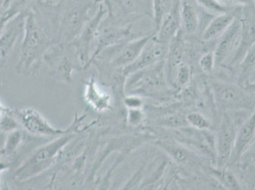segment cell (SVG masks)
<instances>
[{
    "label": "cell",
    "instance_id": "cell-1",
    "mask_svg": "<svg viewBox=\"0 0 255 190\" xmlns=\"http://www.w3.org/2000/svg\"><path fill=\"white\" fill-rule=\"evenodd\" d=\"M86 115L75 116L73 124L68 127L69 129L65 134L53 138V141H50L36 148L21 165L14 169L12 175L14 180L18 182H25L33 179L50 169L55 161L59 158L64 148L72 143L80 133Z\"/></svg>",
    "mask_w": 255,
    "mask_h": 190
},
{
    "label": "cell",
    "instance_id": "cell-2",
    "mask_svg": "<svg viewBox=\"0 0 255 190\" xmlns=\"http://www.w3.org/2000/svg\"><path fill=\"white\" fill-rule=\"evenodd\" d=\"M52 45V37L31 10L25 21L19 57L15 66L16 73L23 76L38 74L44 63V56Z\"/></svg>",
    "mask_w": 255,
    "mask_h": 190
},
{
    "label": "cell",
    "instance_id": "cell-3",
    "mask_svg": "<svg viewBox=\"0 0 255 190\" xmlns=\"http://www.w3.org/2000/svg\"><path fill=\"white\" fill-rule=\"evenodd\" d=\"M57 18L56 43H72L79 35L96 9L93 0H58L55 3Z\"/></svg>",
    "mask_w": 255,
    "mask_h": 190
},
{
    "label": "cell",
    "instance_id": "cell-4",
    "mask_svg": "<svg viewBox=\"0 0 255 190\" xmlns=\"http://www.w3.org/2000/svg\"><path fill=\"white\" fill-rule=\"evenodd\" d=\"M168 83L165 60L137 73L130 74L126 80V95H139L155 100L169 99L173 91Z\"/></svg>",
    "mask_w": 255,
    "mask_h": 190
},
{
    "label": "cell",
    "instance_id": "cell-5",
    "mask_svg": "<svg viewBox=\"0 0 255 190\" xmlns=\"http://www.w3.org/2000/svg\"><path fill=\"white\" fill-rule=\"evenodd\" d=\"M210 89L217 111H249L255 108V95L236 83L212 79Z\"/></svg>",
    "mask_w": 255,
    "mask_h": 190
},
{
    "label": "cell",
    "instance_id": "cell-6",
    "mask_svg": "<svg viewBox=\"0 0 255 190\" xmlns=\"http://www.w3.org/2000/svg\"><path fill=\"white\" fill-rule=\"evenodd\" d=\"M49 74L56 81L65 84L73 82L75 72L84 71L72 43H55L44 56Z\"/></svg>",
    "mask_w": 255,
    "mask_h": 190
},
{
    "label": "cell",
    "instance_id": "cell-7",
    "mask_svg": "<svg viewBox=\"0 0 255 190\" xmlns=\"http://www.w3.org/2000/svg\"><path fill=\"white\" fill-rule=\"evenodd\" d=\"M249 111H222L216 126V162L219 168L228 167L233 154L237 129L249 116Z\"/></svg>",
    "mask_w": 255,
    "mask_h": 190
},
{
    "label": "cell",
    "instance_id": "cell-8",
    "mask_svg": "<svg viewBox=\"0 0 255 190\" xmlns=\"http://www.w3.org/2000/svg\"><path fill=\"white\" fill-rule=\"evenodd\" d=\"M106 19L119 26L132 25L145 17H152V0H105Z\"/></svg>",
    "mask_w": 255,
    "mask_h": 190
},
{
    "label": "cell",
    "instance_id": "cell-9",
    "mask_svg": "<svg viewBox=\"0 0 255 190\" xmlns=\"http://www.w3.org/2000/svg\"><path fill=\"white\" fill-rule=\"evenodd\" d=\"M154 144L163 150L181 169L192 172L205 171L213 163L201 155L192 151L178 141L169 136H162L154 140Z\"/></svg>",
    "mask_w": 255,
    "mask_h": 190
},
{
    "label": "cell",
    "instance_id": "cell-10",
    "mask_svg": "<svg viewBox=\"0 0 255 190\" xmlns=\"http://www.w3.org/2000/svg\"><path fill=\"white\" fill-rule=\"evenodd\" d=\"M14 113L19 125L26 133L38 138H55L65 134L69 128H57L53 126L42 114L30 106L14 108Z\"/></svg>",
    "mask_w": 255,
    "mask_h": 190
},
{
    "label": "cell",
    "instance_id": "cell-11",
    "mask_svg": "<svg viewBox=\"0 0 255 190\" xmlns=\"http://www.w3.org/2000/svg\"><path fill=\"white\" fill-rule=\"evenodd\" d=\"M106 15L107 9L105 5H99L96 13L86 23L79 35L72 42L84 70L87 69V65L92 56V45H96L99 27Z\"/></svg>",
    "mask_w": 255,
    "mask_h": 190
},
{
    "label": "cell",
    "instance_id": "cell-12",
    "mask_svg": "<svg viewBox=\"0 0 255 190\" xmlns=\"http://www.w3.org/2000/svg\"><path fill=\"white\" fill-rule=\"evenodd\" d=\"M179 13L181 30L187 37H195L197 33L201 36L204 29L214 17L202 10L196 0H180Z\"/></svg>",
    "mask_w": 255,
    "mask_h": 190
},
{
    "label": "cell",
    "instance_id": "cell-13",
    "mask_svg": "<svg viewBox=\"0 0 255 190\" xmlns=\"http://www.w3.org/2000/svg\"><path fill=\"white\" fill-rule=\"evenodd\" d=\"M131 28H132V25L119 26L112 22L108 21L105 17L99 27L96 47L94 49L91 59L94 58L98 53L107 48L116 46L121 43L130 41L143 34V33L131 32Z\"/></svg>",
    "mask_w": 255,
    "mask_h": 190
},
{
    "label": "cell",
    "instance_id": "cell-14",
    "mask_svg": "<svg viewBox=\"0 0 255 190\" xmlns=\"http://www.w3.org/2000/svg\"><path fill=\"white\" fill-rule=\"evenodd\" d=\"M238 19L241 23L240 42L232 61L225 68L232 74H234L238 65L243 60L246 53L255 44V6L242 8Z\"/></svg>",
    "mask_w": 255,
    "mask_h": 190
},
{
    "label": "cell",
    "instance_id": "cell-15",
    "mask_svg": "<svg viewBox=\"0 0 255 190\" xmlns=\"http://www.w3.org/2000/svg\"><path fill=\"white\" fill-rule=\"evenodd\" d=\"M240 33L241 23L238 18H236L232 26L216 41L213 51L216 68L225 69L232 61L239 46Z\"/></svg>",
    "mask_w": 255,
    "mask_h": 190
},
{
    "label": "cell",
    "instance_id": "cell-16",
    "mask_svg": "<svg viewBox=\"0 0 255 190\" xmlns=\"http://www.w3.org/2000/svg\"><path fill=\"white\" fill-rule=\"evenodd\" d=\"M168 49H169V45L159 42L155 38L154 32H153L151 38L144 47L138 58L131 65L124 68L122 70L123 74L128 78L130 74L137 73L141 70H144L146 68H149L153 65H156L164 61L168 53Z\"/></svg>",
    "mask_w": 255,
    "mask_h": 190
},
{
    "label": "cell",
    "instance_id": "cell-17",
    "mask_svg": "<svg viewBox=\"0 0 255 190\" xmlns=\"http://www.w3.org/2000/svg\"><path fill=\"white\" fill-rule=\"evenodd\" d=\"M255 140V108L245 119L237 129L233 154L229 166H234L243 157Z\"/></svg>",
    "mask_w": 255,
    "mask_h": 190
},
{
    "label": "cell",
    "instance_id": "cell-18",
    "mask_svg": "<svg viewBox=\"0 0 255 190\" xmlns=\"http://www.w3.org/2000/svg\"><path fill=\"white\" fill-rule=\"evenodd\" d=\"M83 98L86 104L98 113H107L114 107V97L102 90L95 76L84 82Z\"/></svg>",
    "mask_w": 255,
    "mask_h": 190
},
{
    "label": "cell",
    "instance_id": "cell-19",
    "mask_svg": "<svg viewBox=\"0 0 255 190\" xmlns=\"http://www.w3.org/2000/svg\"><path fill=\"white\" fill-rule=\"evenodd\" d=\"M29 11H23L9 22L0 34V54L7 61L15 45L24 34L26 17Z\"/></svg>",
    "mask_w": 255,
    "mask_h": 190
},
{
    "label": "cell",
    "instance_id": "cell-20",
    "mask_svg": "<svg viewBox=\"0 0 255 190\" xmlns=\"http://www.w3.org/2000/svg\"><path fill=\"white\" fill-rule=\"evenodd\" d=\"M154 32L155 38L161 43L169 45L181 32V19L179 5H177L161 23L159 28Z\"/></svg>",
    "mask_w": 255,
    "mask_h": 190
},
{
    "label": "cell",
    "instance_id": "cell-21",
    "mask_svg": "<svg viewBox=\"0 0 255 190\" xmlns=\"http://www.w3.org/2000/svg\"><path fill=\"white\" fill-rule=\"evenodd\" d=\"M237 18L235 13H223L214 16L201 33L204 42H214L226 32Z\"/></svg>",
    "mask_w": 255,
    "mask_h": 190
},
{
    "label": "cell",
    "instance_id": "cell-22",
    "mask_svg": "<svg viewBox=\"0 0 255 190\" xmlns=\"http://www.w3.org/2000/svg\"><path fill=\"white\" fill-rule=\"evenodd\" d=\"M205 172L217 181L225 190H243L236 174L229 167L219 168L210 165L206 168Z\"/></svg>",
    "mask_w": 255,
    "mask_h": 190
},
{
    "label": "cell",
    "instance_id": "cell-23",
    "mask_svg": "<svg viewBox=\"0 0 255 190\" xmlns=\"http://www.w3.org/2000/svg\"><path fill=\"white\" fill-rule=\"evenodd\" d=\"M236 76V84L245 87L246 85L255 82V44L246 53L243 60L234 71Z\"/></svg>",
    "mask_w": 255,
    "mask_h": 190
},
{
    "label": "cell",
    "instance_id": "cell-24",
    "mask_svg": "<svg viewBox=\"0 0 255 190\" xmlns=\"http://www.w3.org/2000/svg\"><path fill=\"white\" fill-rule=\"evenodd\" d=\"M180 0H152V18L154 22V31L159 28L165 17L172 11Z\"/></svg>",
    "mask_w": 255,
    "mask_h": 190
},
{
    "label": "cell",
    "instance_id": "cell-25",
    "mask_svg": "<svg viewBox=\"0 0 255 190\" xmlns=\"http://www.w3.org/2000/svg\"><path fill=\"white\" fill-rule=\"evenodd\" d=\"M25 131L23 129H17L7 134L5 145L1 151L8 157L15 159L17 157V151L20 148L23 142L26 140Z\"/></svg>",
    "mask_w": 255,
    "mask_h": 190
},
{
    "label": "cell",
    "instance_id": "cell-26",
    "mask_svg": "<svg viewBox=\"0 0 255 190\" xmlns=\"http://www.w3.org/2000/svg\"><path fill=\"white\" fill-rule=\"evenodd\" d=\"M196 2L202 10L212 14L213 16L223 14V13H235L238 18L240 16L241 11H242V8L231 9V8L223 5L218 0H196Z\"/></svg>",
    "mask_w": 255,
    "mask_h": 190
},
{
    "label": "cell",
    "instance_id": "cell-27",
    "mask_svg": "<svg viewBox=\"0 0 255 190\" xmlns=\"http://www.w3.org/2000/svg\"><path fill=\"white\" fill-rule=\"evenodd\" d=\"M186 121L189 127L199 130H212L213 122L198 110H191L186 114Z\"/></svg>",
    "mask_w": 255,
    "mask_h": 190
},
{
    "label": "cell",
    "instance_id": "cell-28",
    "mask_svg": "<svg viewBox=\"0 0 255 190\" xmlns=\"http://www.w3.org/2000/svg\"><path fill=\"white\" fill-rule=\"evenodd\" d=\"M125 110V121L128 127L139 128L145 125V122L147 120V114L143 108Z\"/></svg>",
    "mask_w": 255,
    "mask_h": 190
},
{
    "label": "cell",
    "instance_id": "cell-29",
    "mask_svg": "<svg viewBox=\"0 0 255 190\" xmlns=\"http://www.w3.org/2000/svg\"><path fill=\"white\" fill-rule=\"evenodd\" d=\"M197 63L203 74L205 75H212L216 68L215 56H214L213 51H207L203 53L199 56Z\"/></svg>",
    "mask_w": 255,
    "mask_h": 190
},
{
    "label": "cell",
    "instance_id": "cell-30",
    "mask_svg": "<svg viewBox=\"0 0 255 190\" xmlns=\"http://www.w3.org/2000/svg\"><path fill=\"white\" fill-rule=\"evenodd\" d=\"M125 109H139L144 107V98L135 95H126L122 101Z\"/></svg>",
    "mask_w": 255,
    "mask_h": 190
},
{
    "label": "cell",
    "instance_id": "cell-31",
    "mask_svg": "<svg viewBox=\"0 0 255 190\" xmlns=\"http://www.w3.org/2000/svg\"><path fill=\"white\" fill-rule=\"evenodd\" d=\"M147 166V161L144 162V164L139 168L138 170L129 178L127 184L121 189V190H131L133 189V187L138 184L139 181L143 178V174Z\"/></svg>",
    "mask_w": 255,
    "mask_h": 190
},
{
    "label": "cell",
    "instance_id": "cell-32",
    "mask_svg": "<svg viewBox=\"0 0 255 190\" xmlns=\"http://www.w3.org/2000/svg\"><path fill=\"white\" fill-rule=\"evenodd\" d=\"M218 1H220L223 5L231 9L255 6V0H218Z\"/></svg>",
    "mask_w": 255,
    "mask_h": 190
},
{
    "label": "cell",
    "instance_id": "cell-33",
    "mask_svg": "<svg viewBox=\"0 0 255 190\" xmlns=\"http://www.w3.org/2000/svg\"><path fill=\"white\" fill-rule=\"evenodd\" d=\"M14 163V159L10 158L6 156L1 150H0V173L9 170L12 168Z\"/></svg>",
    "mask_w": 255,
    "mask_h": 190
},
{
    "label": "cell",
    "instance_id": "cell-34",
    "mask_svg": "<svg viewBox=\"0 0 255 190\" xmlns=\"http://www.w3.org/2000/svg\"><path fill=\"white\" fill-rule=\"evenodd\" d=\"M11 0H0V17L11 6Z\"/></svg>",
    "mask_w": 255,
    "mask_h": 190
},
{
    "label": "cell",
    "instance_id": "cell-35",
    "mask_svg": "<svg viewBox=\"0 0 255 190\" xmlns=\"http://www.w3.org/2000/svg\"><path fill=\"white\" fill-rule=\"evenodd\" d=\"M9 110H10V108H9L8 106H5V105L0 101V120L8 113Z\"/></svg>",
    "mask_w": 255,
    "mask_h": 190
},
{
    "label": "cell",
    "instance_id": "cell-36",
    "mask_svg": "<svg viewBox=\"0 0 255 190\" xmlns=\"http://www.w3.org/2000/svg\"><path fill=\"white\" fill-rule=\"evenodd\" d=\"M104 1H105V0H93V2H94V5H95L96 9H97V8L99 7V5L103 4V3H104Z\"/></svg>",
    "mask_w": 255,
    "mask_h": 190
},
{
    "label": "cell",
    "instance_id": "cell-37",
    "mask_svg": "<svg viewBox=\"0 0 255 190\" xmlns=\"http://www.w3.org/2000/svg\"><path fill=\"white\" fill-rule=\"evenodd\" d=\"M0 190H1V173H0Z\"/></svg>",
    "mask_w": 255,
    "mask_h": 190
}]
</instances>
